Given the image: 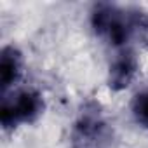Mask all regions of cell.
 <instances>
[{"mask_svg":"<svg viewBox=\"0 0 148 148\" xmlns=\"http://www.w3.org/2000/svg\"><path fill=\"white\" fill-rule=\"evenodd\" d=\"M91 25L96 35L113 47H125L136 30H148V18L113 4H98L91 12Z\"/></svg>","mask_w":148,"mask_h":148,"instance_id":"cell-1","label":"cell"},{"mask_svg":"<svg viewBox=\"0 0 148 148\" xmlns=\"http://www.w3.org/2000/svg\"><path fill=\"white\" fill-rule=\"evenodd\" d=\"M138 71V58L131 49H122L110 64L108 86L113 91L125 89Z\"/></svg>","mask_w":148,"mask_h":148,"instance_id":"cell-4","label":"cell"},{"mask_svg":"<svg viewBox=\"0 0 148 148\" xmlns=\"http://www.w3.org/2000/svg\"><path fill=\"white\" fill-rule=\"evenodd\" d=\"M21 75V54L16 47L7 45L0 54V87L5 92Z\"/></svg>","mask_w":148,"mask_h":148,"instance_id":"cell-5","label":"cell"},{"mask_svg":"<svg viewBox=\"0 0 148 148\" xmlns=\"http://www.w3.org/2000/svg\"><path fill=\"white\" fill-rule=\"evenodd\" d=\"M110 139L112 129L99 112V106L96 103L86 105L71 129L73 148H105Z\"/></svg>","mask_w":148,"mask_h":148,"instance_id":"cell-2","label":"cell"},{"mask_svg":"<svg viewBox=\"0 0 148 148\" xmlns=\"http://www.w3.org/2000/svg\"><path fill=\"white\" fill-rule=\"evenodd\" d=\"M131 108H132V115L136 122L141 124L143 127H148V91L136 94Z\"/></svg>","mask_w":148,"mask_h":148,"instance_id":"cell-6","label":"cell"},{"mask_svg":"<svg viewBox=\"0 0 148 148\" xmlns=\"http://www.w3.org/2000/svg\"><path fill=\"white\" fill-rule=\"evenodd\" d=\"M44 110V99L37 91H19L11 98H4L0 110V122L5 129L35 120Z\"/></svg>","mask_w":148,"mask_h":148,"instance_id":"cell-3","label":"cell"}]
</instances>
